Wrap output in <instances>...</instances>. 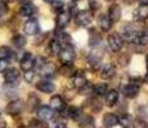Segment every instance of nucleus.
<instances>
[{
	"label": "nucleus",
	"mask_w": 148,
	"mask_h": 128,
	"mask_svg": "<svg viewBox=\"0 0 148 128\" xmlns=\"http://www.w3.org/2000/svg\"><path fill=\"white\" fill-rule=\"evenodd\" d=\"M92 21H93V14H92V12H89V10H86V9L80 10V12L76 14V23L79 26H82V27L89 26L92 23Z\"/></svg>",
	"instance_id": "4"
},
{
	"label": "nucleus",
	"mask_w": 148,
	"mask_h": 128,
	"mask_svg": "<svg viewBox=\"0 0 148 128\" xmlns=\"http://www.w3.org/2000/svg\"><path fill=\"white\" fill-rule=\"evenodd\" d=\"M34 77H35V73L32 72V69L25 72V79H26V82H28V83H30V82H32Z\"/></svg>",
	"instance_id": "39"
},
{
	"label": "nucleus",
	"mask_w": 148,
	"mask_h": 128,
	"mask_svg": "<svg viewBox=\"0 0 148 128\" xmlns=\"http://www.w3.org/2000/svg\"><path fill=\"white\" fill-rule=\"evenodd\" d=\"M71 81H72V86L75 87V89H80V87H82L85 83H86V77L84 76V73L82 72H75V74H73L72 77H71Z\"/></svg>",
	"instance_id": "13"
},
{
	"label": "nucleus",
	"mask_w": 148,
	"mask_h": 128,
	"mask_svg": "<svg viewBox=\"0 0 148 128\" xmlns=\"http://www.w3.org/2000/svg\"><path fill=\"white\" fill-rule=\"evenodd\" d=\"M35 65V59L31 55L30 53H26L23 55V58L21 59V69L23 72H27V70H31Z\"/></svg>",
	"instance_id": "8"
},
{
	"label": "nucleus",
	"mask_w": 148,
	"mask_h": 128,
	"mask_svg": "<svg viewBox=\"0 0 148 128\" xmlns=\"http://www.w3.org/2000/svg\"><path fill=\"white\" fill-rule=\"evenodd\" d=\"M85 106H89L90 108V110L92 112H99V110H102V102L98 100V99H89V100L86 101V104H85Z\"/></svg>",
	"instance_id": "26"
},
{
	"label": "nucleus",
	"mask_w": 148,
	"mask_h": 128,
	"mask_svg": "<svg viewBox=\"0 0 148 128\" xmlns=\"http://www.w3.org/2000/svg\"><path fill=\"white\" fill-rule=\"evenodd\" d=\"M36 13V8L34 7L31 3H27V4H23L21 8H19V14L23 17H31Z\"/></svg>",
	"instance_id": "22"
},
{
	"label": "nucleus",
	"mask_w": 148,
	"mask_h": 128,
	"mask_svg": "<svg viewBox=\"0 0 148 128\" xmlns=\"http://www.w3.org/2000/svg\"><path fill=\"white\" fill-rule=\"evenodd\" d=\"M72 1H79V0H72Z\"/></svg>",
	"instance_id": "47"
},
{
	"label": "nucleus",
	"mask_w": 148,
	"mask_h": 128,
	"mask_svg": "<svg viewBox=\"0 0 148 128\" xmlns=\"http://www.w3.org/2000/svg\"><path fill=\"white\" fill-rule=\"evenodd\" d=\"M49 50L52 54H54V55H58L59 51L62 50V44L58 41V40H52V41L49 42Z\"/></svg>",
	"instance_id": "30"
},
{
	"label": "nucleus",
	"mask_w": 148,
	"mask_h": 128,
	"mask_svg": "<svg viewBox=\"0 0 148 128\" xmlns=\"http://www.w3.org/2000/svg\"><path fill=\"white\" fill-rule=\"evenodd\" d=\"M13 56V51L10 50V47L8 46H0V59H10Z\"/></svg>",
	"instance_id": "33"
},
{
	"label": "nucleus",
	"mask_w": 148,
	"mask_h": 128,
	"mask_svg": "<svg viewBox=\"0 0 148 128\" xmlns=\"http://www.w3.org/2000/svg\"><path fill=\"white\" fill-rule=\"evenodd\" d=\"M57 69H56V65L52 64V63H45L42 67L40 68V73L42 77H45V78H50V77H53L56 74Z\"/></svg>",
	"instance_id": "16"
},
{
	"label": "nucleus",
	"mask_w": 148,
	"mask_h": 128,
	"mask_svg": "<svg viewBox=\"0 0 148 128\" xmlns=\"http://www.w3.org/2000/svg\"><path fill=\"white\" fill-rule=\"evenodd\" d=\"M0 128H5V122L4 121H0Z\"/></svg>",
	"instance_id": "42"
},
{
	"label": "nucleus",
	"mask_w": 148,
	"mask_h": 128,
	"mask_svg": "<svg viewBox=\"0 0 148 128\" xmlns=\"http://www.w3.org/2000/svg\"><path fill=\"white\" fill-rule=\"evenodd\" d=\"M19 78V72L16 68H9V69L4 70V79L8 85H12L14 82H17Z\"/></svg>",
	"instance_id": "9"
},
{
	"label": "nucleus",
	"mask_w": 148,
	"mask_h": 128,
	"mask_svg": "<svg viewBox=\"0 0 148 128\" xmlns=\"http://www.w3.org/2000/svg\"><path fill=\"white\" fill-rule=\"evenodd\" d=\"M136 35H138V33L135 32V30L130 24H125L124 27H122V36H124L125 39L134 41V39H135Z\"/></svg>",
	"instance_id": "25"
},
{
	"label": "nucleus",
	"mask_w": 148,
	"mask_h": 128,
	"mask_svg": "<svg viewBox=\"0 0 148 128\" xmlns=\"http://www.w3.org/2000/svg\"><path fill=\"white\" fill-rule=\"evenodd\" d=\"M52 4H53V9L56 10V12H58V13L63 12V7H64L63 1H61V0H54Z\"/></svg>",
	"instance_id": "37"
},
{
	"label": "nucleus",
	"mask_w": 148,
	"mask_h": 128,
	"mask_svg": "<svg viewBox=\"0 0 148 128\" xmlns=\"http://www.w3.org/2000/svg\"><path fill=\"white\" fill-rule=\"evenodd\" d=\"M125 1H126V4H132V3H134L135 0H125Z\"/></svg>",
	"instance_id": "43"
},
{
	"label": "nucleus",
	"mask_w": 148,
	"mask_h": 128,
	"mask_svg": "<svg viewBox=\"0 0 148 128\" xmlns=\"http://www.w3.org/2000/svg\"><path fill=\"white\" fill-rule=\"evenodd\" d=\"M81 115H82L81 108H79V106H68L67 109H66V116L71 118L72 121L77 122L79 119H80Z\"/></svg>",
	"instance_id": "18"
},
{
	"label": "nucleus",
	"mask_w": 148,
	"mask_h": 128,
	"mask_svg": "<svg viewBox=\"0 0 148 128\" xmlns=\"http://www.w3.org/2000/svg\"><path fill=\"white\" fill-rule=\"evenodd\" d=\"M98 24H99V27H101L102 31H110L111 26H112V22L110 21V18H108L107 16L102 14V16L98 17Z\"/></svg>",
	"instance_id": "24"
},
{
	"label": "nucleus",
	"mask_w": 148,
	"mask_h": 128,
	"mask_svg": "<svg viewBox=\"0 0 148 128\" xmlns=\"http://www.w3.org/2000/svg\"><path fill=\"white\" fill-rule=\"evenodd\" d=\"M122 92H124V95L126 96L127 99H134L138 96L139 87L135 86V85H133V83H129L127 86H125L124 89H122Z\"/></svg>",
	"instance_id": "19"
},
{
	"label": "nucleus",
	"mask_w": 148,
	"mask_h": 128,
	"mask_svg": "<svg viewBox=\"0 0 148 128\" xmlns=\"http://www.w3.org/2000/svg\"><path fill=\"white\" fill-rule=\"evenodd\" d=\"M147 18H148V3H143L134 12V19L135 21H146Z\"/></svg>",
	"instance_id": "11"
},
{
	"label": "nucleus",
	"mask_w": 148,
	"mask_h": 128,
	"mask_svg": "<svg viewBox=\"0 0 148 128\" xmlns=\"http://www.w3.org/2000/svg\"><path fill=\"white\" fill-rule=\"evenodd\" d=\"M107 1H113V0H107Z\"/></svg>",
	"instance_id": "48"
},
{
	"label": "nucleus",
	"mask_w": 148,
	"mask_h": 128,
	"mask_svg": "<svg viewBox=\"0 0 148 128\" xmlns=\"http://www.w3.org/2000/svg\"><path fill=\"white\" fill-rule=\"evenodd\" d=\"M49 106L52 108L53 110H56V112H61L62 109H64V100L62 99V96L54 95V96H52V99H50Z\"/></svg>",
	"instance_id": "14"
},
{
	"label": "nucleus",
	"mask_w": 148,
	"mask_h": 128,
	"mask_svg": "<svg viewBox=\"0 0 148 128\" xmlns=\"http://www.w3.org/2000/svg\"><path fill=\"white\" fill-rule=\"evenodd\" d=\"M23 108H25L23 101L19 100V99H17V100H12L9 104L7 105L5 112H7L9 115H18V114H21L22 113Z\"/></svg>",
	"instance_id": "1"
},
{
	"label": "nucleus",
	"mask_w": 148,
	"mask_h": 128,
	"mask_svg": "<svg viewBox=\"0 0 148 128\" xmlns=\"http://www.w3.org/2000/svg\"><path fill=\"white\" fill-rule=\"evenodd\" d=\"M53 128H66V123H64V121L59 119V121H57L56 123H54Z\"/></svg>",
	"instance_id": "40"
},
{
	"label": "nucleus",
	"mask_w": 148,
	"mask_h": 128,
	"mask_svg": "<svg viewBox=\"0 0 148 128\" xmlns=\"http://www.w3.org/2000/svg\"><path fill=\"white\" fill-rule=\"evenodd\" d=\"M108 41V46L111 47L112 51H120L124 46V41H122V37L119 33H111L107 39Z\"/></svg>",
	"instance_id": "2"
},
{
	"label": "nucleus",
	"mask_w": 148,
	"mask_h": 128,
	"mask_svg": "<svg viewBox=\"0 0 148 128\" xmlns=\"http://www.w3.org/2000/svg\"><path fill=\"white\" fill-rule=\"evenodd\" d=\"M90 92H93V85L88 83V82L82 87L79 89V93H80V95H88V93H90Z\"/></svg>",
	"instance_id": "36"
},
{
	"label": "nucleus",
	"mask_w": 148,
	"mask_h": 128,
	"mask_svg": "<svg viewBox=\"0 0 148 128\" xmlns=\"http://www.w3.org/2000/svg\"><path fill=\"white\" fill-rule=\"evenodd\" d=\"M40 105V99L35 95V93H30L28 95V99H27V106L28 109L32 112V110H36Z\"/></svg>",
	"instance_id": "23"
},
{
	"label": "nucleus",
	"mask_w": 148,
	"mask_h": 128,
	"mask_svg": "<svg viewBox=\"0 0 148 128\" xmlns=\"http://www.w3.org/2000/svg\"><path fill=\"white\" fill-rule=\"evenodd\" d=\"M59 72H61L62 76L64 77H72L73 74H75V68L72 67V64H63L61 67V69H59Z\"/></svg>",
	"instance_id": "29"
},
{
	"label": "nucleus",
	"mask_w": 148,
	"mask_h": 128,
	"mask_svg": "<svg viewBox=\"0 0 148 128\" xmlns=\"http://www.w3.org/2000/svg\"><path fill=\"white\" fill-rule=\"evenodd\" d=\"M7 67H8V62L5 59H0V73L4 72L7 69Z\"/></svg>",
	"instance_id": "41"
},
{
	"label": "nucleus",
	"mask_w": 148,
	"mask_h": 128,
	"mask_svg": "<svg viewBox=\"0 0 148 128\" xmlns=\"http://www.w3.org/2000/svg\"><path fill=\"white\" fill-rule=\"evenodd\" d=\"M56 23L59 28H64L66 26H68V23H70V14L67 12L58 13V16H57V18H56Z\"/></svg>",
	"instance_id": "20"
},
{
	"label": "nucleus",
	"mask_w": 148,
	"mask_h": 128,
	"mask_svg": "<svg viewBox=\"0 0 148 128\" xmlns=\"http://www.w3.org/2000/svg\"><path fill=\"white\" fill-rule=\"evenodd\" d=\"M133 128H148V123L144 119L136 118L135 121H133Z\"/></svg>",
	"instance_id": "35"
},
{
	"label": "nucleus",
	"mask_w": 148,
	"mask_h": 128,
	"mask_svg": "<svg viewBox=\"0 0 148 128\" xmlns=\"http://www.w3.org/2000/svg\"><path fill=\"white\" fill-rule=\"evenodd\" d=\"M108 91V86L106 83H97L93 86V92L95 96H103L106 95Z\"/></svg>",
	"instance_id": "27"
},
{
	"label": "nucleus",
	"mask_w": 148,
	"mask_h": 128,
	"mask_svg": "<svg viewBox=\"0 0 148 128\" xmlns=\"http://www.w3.org/2000/svg\"><path fill=\"white\" fill-rule=\"evenodd\" d=\"M119 124L122 128H130L133 126V118L129 114H122L120 118H119Z\"/></svg>",
	"instance_id": "28"
},
{
	"label": "nucleus",
	"mask_w": 148,
	"mask_h": 128,
	"mask_svg": "<svg viewBox=\"0 0 148 128\" xmlns=\"http://www.w3.org/2000/svg\"><path fill=\"white\" fill-rule=\"evenodd\" d=\"M119 101V92L116 90H108L106 93V104L107 106H115Z\"/></svg>",
	"instance_id": "21"
},
{
	"label": "nucleus",
	"mask_w": 148,
	"mask_h": 128,
	"mask_svg": "<svg viewBox=\"0 0 148 128\" xmlns=\"http://www.w3.org/2000/svg\"><path fill=\"white\" fill-rule=\"evenodd\" d=\"M115 74H116V69H115V67H113L112 64H106V65L102 67L101 77L103 79H111V78L115 77Z\"/></svg>",
	"instance_id": "15"
},
{
	"label": "nucleus",
	"mask_w": 148,
	"mask_h": 128,
	"mask_svg": "<svg viewBox=\"0 0 148 128\" xmlns=\"http://www.w3.org/2000/svg\"><path fill=\"white\" fill-rule=\"evenodd\" d=\"M44 1H45V3H48V4H52L54 0H44Z\"/></svg>",
	"instance_id": "45"
},
{
	"label": "nucleus",
	"mask_w": 148,
	"mask_h": 128,
	"mask_svg": "<svg viewBox=\"0 0 148 128\" xmlns=\"http://www.w3.org/2000/svg\"><path fill=\"white\" fill-rule=\"evenodd\" d=\"M79 128H95V121L92 115H81L77 121Z\"/></svg>",
	"instance_id": "12"
},
{
	"label": "nucleus",
	"mask_w": 148,
	"mask_h": 128,
	"mask_svg": "<svg viewBox=\"0 0 148 128\" xmlns=\"http://www.w3.org/2000/svg\"><path fill=\"white\" fill-rule=\"evenodd\" d=\"M36 113H38L39 119L41 121H52L54 118V114H56V110H53L50 106H47V105H42V106H39L36 109Z\"/></svg>",
	"instance_id": "3"
},
{
	"label": "nucleus",
	"mask_w": 148,
	"mask_h": 128,
	"mask_svg": "<svg viewBox=\"0 0 148 128\" xmlns=\"http://www.w3.org/2000/svg\"><path fill=\"white\" fill-rule=\"evenodd\" d=\"M56 35H57V40H58L59 42H64V44H70L71 42V36L68 35V33H66L64 31H62V30H59V31H57L56 32Z\"/></svg>",
	"instance_id": "31"
},
{
	"label": "nucleus",
	"mask_w": 148,
	"mask_h": 128,
	"mask_svg": "<svg viewBox=\"0 0 148 128\" xmlns=\"http://www.w3.org/2000/svg\"><path fill=\"white\" fill-rule=\"evenodd\" d=\"M23 30L25 32L27 33V35H38L39 31H40V27H39V23L36 19H30V21H27L26 23L23 26Z\"/></svg>",
	"instance_id": "7"
},
{
	"label": "nucleus",
	"mask_w": 148,
	"mask_h": 128,
	"mask_svg": "<svg viewBox=\"0 0 148 128\" xmlns=\"http://www.w3.org/2000/svg\"><path fill=\"white\" fill-rule=\"evenodd\" d=\"M8 13V5L5 1L0 0V16H4V14Z\"/></svg>",
	"instance_id": "38"
},
{
	"label": "nucleus",
	"mask_w": 148,
	"mask_h": 128,
	"mask_svg": "<svg viewBox=\"0 0 148 128\" xmlns=\"http://www.w3.org/2000/svg\"><path fill=\"white\" fill-rule=\"evenodd\" d=\"M58 56L61 59L62 64H72V62L75 60V51L71 47H62Z\"/></svg>",
	"instance_id": "5"
},
{
	"label": "nucleus",
	"mask_w": 148,
	"mask_h": 128,
	"mask_svg": "<svg viewBox=\"0 0 148 128\" xmlns=\"http://www.w3.org/2000/svg\"><path fill=\"white\" fill-rule=\"evenodd\" d=\"M30 128H49L48 123L41 119H31L30 121Z\"/></svg>",
	"instance_id": "34"
},
{
	"label": "nucleus",
	"mask_w": 148,
	"mask_h": 128,
	"mask_svg": "<svg viewBox=\"0 0 148 128\" xmlns=\"http://www.w3.org/2000/svg\"><path fill=\"white\" fill-rule=\"evenodd\" d=\"M103 124L107 128H113L119 124V116L112 114V113H107L103 116Z\"/></svg>",
	"instance_id": "17"
},
{
	"label": "nucleus",
	"mask_w": 148,
	"mask_h": 128,
	"mask_svg": "<svg viewBox=\"0 0 148 128\" xmlns=\"http://www.w3.org/2000/svg\"><path fill=\"white\" fill-rule=\"evenodd\" d=\"M90 1H92V0H90Z\"/></svg>",
	"instance_id": "49"
},
{
	"label": "nucleus",
	"mask_w": 148,
	"mask_h": 128,
	"mask_svg": "<svg viewBox=\"0 0 148 128\" xmlns=\"http://www.w3.org/2000/svg\"><path fill=\"white\" fill-rule=\"evenodd\" d=\"M12 42L16 47L21 49V47H23L25 45H26V39H25V36H22V35H16L12 39Z\"/></svg>",
	"instance_id": "32"
},
{
	"label": "nucleus",
	"mask_w": 148,
	"mask_h": 128,
	"mask_svg": "<svg viewBox=\"0 0 148 128\" xmlns=\"http://www.w3.org/2000/svg\"><path fill=\"white\" fill-rule=\"evenodd\" d=\"M144 82H146V83H148V72H147L146 77H144Z\"/></svg>",
	"instance_id": "44"
},
{
	"label": "nucleus",
	"mask_w": 148,
	"mask_h": 128,
	"mask_svg": "<svg viewBox=\"0 0 148 128\" xmlns=\"http://www.w3.org/2000/svg\"><path fill=\"white\" fill-rule=\"evenodd\" d=\"M108 18L111 22H119L121 18V8L117 4H112L108 8Z\"/></svg>",
	"instance_id": "10"
},
{
	"label": "nucleus",
	"mask_w": 148,
	"mask_h": 128,
	"mask_svg": "<svg viewBox=\"0 0 148 128\" xmlns=\"http://www.w3.org/2000/svg\"><path fill=\"white\" fill-rule=\"evenodd\" d=\"M146 62H147V67H148V55H147V58H146Z\"/></svg>",
	"instance_id": "46"
},
{
	"label": "nucleus",
	"mask_w": 148,
	"mask_h": 128,
	"mask_svg": "<svg viewBox=\"0 0 148 128\" xmlns=\"http://www.w3.org/2000/svg\"><path fill=\"white\" fill-rule=\"evenodd\" d=\"M36 89H38L40 92L44 93H52L56 90V86H54L53 82H50L49 79H41L36 83Z\"/></svg>",
	"instance_id": "6"
}]
</instances>
